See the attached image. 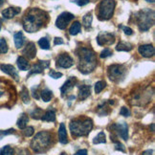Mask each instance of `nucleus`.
<instances>
[{"instance_id":"1","label":"nucleus","mask_w":155,"mask_h":155,"mask_svg":"<svg viewBox=\"0 0 155 155\" xmlns=\"http://www.w3.org/2000/svg\"><path fill=\"white\" fill-rule=\"evenodd\" d=\"M47 19V15L45 12L38 8L30 9L23 17V27L28 33H35L44 25Z\"/></svg>"},{"instance_id":"2","label":"nucleus","mask_w":155,"mask_h":155,"mask_svg":"<svg viewBox=\"0 0 155 155\" xmlns=\"http://www.w3.org/2000/svg\"><path fill=\"white\" fill-rule=\"evenodd\" d=\"M79 57V70L83 74L92 72L97 66V58L91 49L81 48L77 52Z\"/></svg>"},{"instance_id":"3","label":"nucleus","mask_w":155,"mask_h":155,"mask_svg":"<svg viewBox=\"0 0 155 155\" xmlns=\"http://www.w3.org/2000/svg\"><path fill=\"white\" fill-rule=\"evenodd\" d=\"M70 131L76 137L86 136L93 127V122L90 119H80L70 123Z\"/></svg>"},{"instance_id":"4","label":"nucleus","mask_w":155,"mask_h":155,"mask_svg":"<svg viewBox=\"0 0 155 155\" xmlns=\"http://www.w3.org/2000/svg\"><path fill=\"white\" fill-rule=\"evenodd\" d=\"M51 144V135L47 131H40L34 137L31 142L32 150L38 153H42L49 148Z\"/></svg>"},{"instance_id":"5","label":"nucleus","mask_w":155,"mask_h":155,"mask_svg":"<svg viewBox=\"0 0 155 155\" xmlns=\"http://www.w3.org/2000/svg\"><path fill=\"white\" fill-rule=\"evenodd\" d=\"M138 21V26L141 31H147L154 24V11L152 10H143L136 15Z\"/></svg>"},{"instance_id":"6","label":"nucleus","mask_w":155,"mask_h":155,"mask_svg":"<svg viewBox=\"0 0 155 155\" xmlns=\"http://www.w3.org/2000/svg\"><path fill=\"white\" fill-rule=\"evenodd\" d=\"M114 0H102L98 6V17L100 20L110 19L115 9Z\"/></svg>"},{"instance_id":"7","label":"nucleus","mask_w":155,"mask_h":155,"mask_svg":"<svg viewBox=\"0 0 155 155\" xmlns=\"http://www.w3.org/2000/svg\"><path fill=\"white\" fill-rule=\"evenodd\" d=\"M127 74L126 67L122 64H113L108 67V77L113 81H122Z\"/></svg>"},{"instance_id":"8","label":"nucleus","mask_w":155,"mask_h":155,"mask_svg":"<svg viewBox=\"0 0 155 155\" xmlns=\"http://www.w3.org/2000/svg\"><path fill=\"white\" fill-rule=\"evenodd\" d=\"M74 17H75L74 15L68 13V12H64V13L58 15V17L57 18V21H56V25L58 29L64 30L68 26L69 23L74 19Z\"/></svg>"},{"instance_id":"9","label":"nucleus","mask_w":155,"mask_h":155,"mask_svg":"<svg viewBox=\"0 0 155 155\" xmlns=\"http://www.w3.org/2000/svg\"><path fill=\"white\" fill-rule=\"evenodd\" d=\"M74 61H73V58H71L68 54H61L58 56V59H57V67L59 68H69L73 65Z\"/></svg>"},{"instance_id":"10","label":"nucleus","mask_w":155,"mask_h":155,"mask_svg":"<svg viewBox=\"0 0 155 155\" xmlns=\"http://www.w3.org/2000/svg\"><path fill=\"white\" fill-rule=\"evenodd\" d=\"M97 42L100 46L103 45H111L115 42V37L110 33L103 32L99 34L97 37Z\"/></svg>"},{"instance_id":"11","label":"nucleus","mask_w":155,"mask_h":155,"mask_svg":"<svg viewBox=\"0 0 155 155\" xmlns=\"http://www.w3.org/2000/svg\"><path fill=\"white\" fill-rule=\"evenodd\" d=\"M50 65V62L48 61H39L38 63L33 65V67L30 70V72L27 77H30L34 74H40L42 73L45 68H48Z\"/></svg>"},{"instance_id":"12","label":"nucleus","mask_w":155,"mask_h":155,"mask_svg":"<svg viewBox=\"0 0 155 155\" xmlns=\"http://www.w3.org/2000/svg\"><path fill=\"white\" fill-rule=\"evenodd\" d=\"M114 128L118 131L119 135L122 137V139H124V141H127L128 139V127L127 123H119L116 124L114 126Z\"/></svg>"},{"instance_id":"13","label":"nucleus","mask_w":155,"mask_h":155,"mask_svg":"<svg viewBox=\"0 0 155 155\" xmlns=\"http://www.w3.org/2000/svg\"><path fill=\"white\" fill-rule=\"evenodd\" d=\"M139 53L143 57L145 58H150L154 55L155 53V49L153 45L151 44H145V45H141L138 49Z\"/></svg>"},{"instance_id":"14","label":"nucleus","mask_w":155,"mask_h":155,"mask_svg":"<svg viewBox=\"0 0 155 155\" xmlns=\"http://www.w3.org/2000/svg\"><path fill=\"white\" fill-rule=\"evenodd\" d=\"M0 69H1L4 73L10 75L11 77H13L15 81H18V74H17L15 68L11 64H0Z\"/></svg>"},{"instance_id":"15","label":"nucleus","mask_w":155,"mask_h":155,"mask_svg":"<svg viewBox=\"0 0 155 155\" xmlns=\"http://www.w3.org/2000/svg\"><path fill=\"white\" fill-rule=\"evenodd\" d=\"M23 55H25L28 58L33 59L35 58V54H37V48L34 42H29L23 49Z\"/></svg>"},{"instance_id":"16","label":"nucleus","mask_w":155,"mask_h":155,"mask_svg":"<svg viewBox=\"0 0 155 155\" xmlns=\"http://www.w3.org/2000/svg\"><path fill=\"white\" fill-rule=\"evenodd\" d=\"M20 11H21V9L18 7H9L2 12V15L4 18L10 19V18H13L15 15H18L20 13Z\"/></svg>"},{"instance_id":"17","label":"nucleus","mask_w":155,"mask_h":155,"mask_svg":"<svg viewBox=\"0 0 155 155\" xmlns=\"http://www.w3.org/2000/svg\"><path fill=\"white\" fill-rule=\"evenodd\" d=\"M76 82H77V80H76V78L75 77H71L69 78V79L64 82V84L62 85V87L61 88V95L63 96V95L65 93H67L69 90H71L76 84Z\"/></svg>"},{"instance_id":"18","label":"nucleus","mask_w":155,"mask_h":155,"mask_svg":"<svg viewBox=\"0 0 155 155\" xmlns=\"http://www.w3.org/2000/svg\"><path fill=\"white\" fill-rule=\"evenodd\" d=\"M91 94V86L90 85H81L80 87L79 92V99L81 101H83L87 99Z\"/></svg>"},{"instance_id":"19","label":"nucleus","mask_w":155,"mask_h":155,"mask_svg":"<svg viewBox=\"0 0 155 155\" xmlns=\"http://www.w3.org/2000/svg\"><path fill=\"white\" fill-rule=\"evenodd\" d=\"M58 137H59V142H61V144L65 145V144H67V143H68L66 127H65L64 124H61V126H59V128H58Z\"/></svg>"},{"instance_id":"20","label":"nucleus","mask_w":155,"mask_h":155,"mask_svg":"<svg viewBox=\"0 0 155 155\" xmlns=\"http://www.w3.org/2000/svg\"><path fill=\"white\" fill-rule=\"evenodd\" d=\"M14 38H15V47L17 49L21 48L24 44V40H25V38L24 35H23L22 32H17L14 35Z\"/></svg>"},{"instance_id":"21","label":"nucleus","mask_w":155,"mask_h":155,"mask_svg":"<svg viewBox=\"0 0 155 155\" xmlns=\"http://www.w3.org/2000/svg\"><path fill=\"white\" fill-rule=\"evenodd\" d=\"M16 63H17L18 68L22 71H26L29 69V62L24 57H19L18 58H17Z\"/></svg>"},{"instance_id":"22","label":"nucleus","mask_w":155,"mask_h":155,"mask_svg":"<svg viewBox=\"0 0 155 155\" xmlns=\"http://www.w3.org/2000/svg\"><path fill=\"white\" fill-rule=\"evenodd\" d=\"M41 120L42 121H45V122H55L56 121V113L54 110H48L46 111L42 118H41Z\"/></svg>"},{"instance_id":"23","label":"nucleus","mask_w":155,"mask_h":155,"mask_svg":"<svg viewBox=\"0 0 155 155\" xmlns=\"http://www.w3.org/2000/svg\"><path fill=\"white\" fill-rule=\"evenodd\" d=\"M132 45L128 42H124V41H121L119 42L118 45L116 46V50L117 51H124V52H129L132 50Z\"/></svg>"},{"instance_id":"24","label":"nucleus","mask_w":155,"mask_h":155,"mask_svg":"<svg viewBox=\"0 0 155 155\" xmlns=\"http://www.w3.org/2000/svg\"><path fill=\"white\" fill-rule=\"evenodd\" d=\"M28 122H29L28 115L25 114V113H23V114L20 116V118L18 119V121H17V127H18L20 129H24L27 126Z\"/></svg>"},{"instance_id":"25","label":"nucleus","mask_w":155,"mask_h":155,"mask_svg":"<svg viewBox=\"0 0 155 155\" xmlns=\"http://www.w3.org/2000/svg\"><path fill=\"white\" fill-rule=\"evenodd\" d=\"M81 24L79 21H76V22L73 23L72 26L70 27V29H69V34L71 35H78V34L81 32Z\"/></svg>"},{"instance_id":"26","label":"nucleus","mask_w":155,"mask_h":155,"mask_svg":"<svg viewBox=\"0 0 155 155\" xmlns=\"http://www.w3.org/2000/svg\"><path fill=\"white\" fill-rule=\"evenodd\" d=\"M92 20H93V17H92V14L91 13H87L84 16L82 17V24L86 29L90 28L91 24H92Z\"/></svg>"},{"instance_id":"27","label":"nucleus","mask_w":155,"mask_h":155,"mask_svg":"<svg viewBox=\"0 0 155 155\" xmlns=\"http://www.w3.org/2000/svg\"><path fill=\"white\" fill-rule=\"evenodd\" d=\"M40 97L45 103H48V102H50L53 97V93H52V91L49 90V89H44V90L40 92Z\"/></svg>"},{"instance_id":"28","label":"nucleus","mask_w":155,"mask_h":155,"mask_svg":"<svg viewBox=\"0 0 155 155\" xmlns=\"http://www.w3.org/2000/svg\"><path fill=\"white\" fill-rule=\"evenodd\" d=\"M106 140H105V134L104 132H103V131H101V132L95 137L94 140H93V144L97 145V144H104V143H105Z\"/></svg>"},{"instance_id":"29","label":"nucleus","mask_w":155,"mask_h":155,"mask_svg":"<svg viewBox=\"0 0 155 155\" xmlns=\"http://www.w3.org/2000/svg\"><path fill=\"white\" fill-rule=\"evenodd\" d=\"M20 97L22 102L24 104H29L30 103V97H29V92L27 90L26 87H23L22 88V91L20 92Z\"/></svg>"},{"instance_id":"30","label":"nucleus","mask_w":155,"mask_h":155,"mask_svg":"<svg viewBox=\"0 0 155 155\" xmlns=\"http://www.w3.org/2000/svg\"><path fill=\"white\" fill-rule=\"evenodd\" d=\"M38 45H39L42 49H44V50H49V49H50V43H49V40L47 39L46 38H40V39H39V41H38Z\"/></svg>"},{"instance_id":"31","label":"nucleus","mask_w":155,"mask_h":155,"mask_svg":"<svg viewBox=\"0 0 155 155\" xmlns=\"http://www.w3.org/2000/svg\"><path fill=\"white\" fill-rule=\"evenodd\" d=\"M106 86V83H105V81H98L96 84H95V92H96L97 94H99V93H101L103 91V89Z\"/></svg>"},{"instance_id":"32","label":"nucleus","mask_w":155,"mask_h":155,"mask_svg":"<svg viewBox=\"0 0 155 155\" xmlns=\"http://www.w3.org/2000/svg\"><path fill=\"white\" fill-rule=\"evenodd\" d=\"M31 116L34 119H37V120H38V119L42 118V116H43V111L41 110L40 108H35V110L31 113Z\"/></svg>"},{"instance_id":"33","label":"nucleus","mask_w":155,"mask_h":155,"mask_svg":"<svg viewBox=\"0 0 155 155\" xmlns=\"http://www.w3.org/2000/svg\"><path fill=\"white\" fill-rule=\"evenodd\" d=\"M0 155H14V150L10 146H5L0 150Z\"/></svg>"},{"instance_id":"34","label":"nucleus","mask_w":155,"mask_h":155,"mask_svg":"<svg viewBox=\"0 0 155 155\" xmlns=\"http://www.w3.org/2000/svg\"><path fill=\"white\" fill-rule=\"evenodd\" d=\"M8 52V45L5 38H0V53L5 54Z\"/></svg>"},{"instance_id":"35","label":"nucleus","mask_w":155,"mask_h":155,"mask_svg":"<svg viewBox=\"0 0 155 155\" xmlns=\"http://www.w3.org/2000/svg\"><path fill=\"white\" fill-rule=\"evenodd\" d=\"M112 55H113L112 51H111L109 48H105L104 50H103V51H102V53H101L100 57L102 58H105L110 57V56H112Z\"/></svg>"},{"instance_id":"36","label":"nucleus","mask_w":155,"mask_h":155,"mask_svg":"<svg viewBox=\"0 0 155 155\" xmlns=\"http://www.w3.org/2000/svg\"><path fill=\"white\" fill-rule=\"evenodd\" d=\"M34 134V127H25L23 129V135L26 136V137H31Z\"/></svg>"},{"instance_id":"37","label":"nucleus","mask_w":155,"mask_h":155,"mask_svg":"<svg viewBox=\"0 0 155 155\" xmlns=\"http://www.w3.org/2000/svg\"><path fill=\"white\" fill-rule=\"evenodd\" d=\"M13 133H15V129L14 128H11V129H8V130H0V139H1L2 137L6 136V135L13 134Z\"/></svg>"},{"instance_id":"38","label":"nucleus","mask_w":155,"mask_h":155,"mask_svg":"<svg viewBox=\"0 0 155 155\" xmlns=\"http://www.w3.org/2000/svg\"><path fill=\"white\" fill-rule=\"evenodd\" d=\"M49 76L51 78H53V79H59V78L62 77V74L59 73V72H56L55 70H51L50 73H49Z\"/></svg>"},{"instance_id":"39","label":"nucleus","mask_w":155,"mask_h":155,"mask_svg":"<svg viewBox=\"0 0 155 155\" xmlns=\"http://www.w3.org/2000/svg\"><path fill=\"white\" fill-rule=\"evenodd\" d=\"M120 114L122 116H124V117H129L130 116V111L127 108V107H122L121 110H120Z\"/></svg>"},{"instance_id":"40","label":"nucleus","mask_w":155,"mask_h":155,"mask_svg":"<svg viewBox=\"0 0 155 155\" xmlns=\"http://www.w3.org/2000/svg\"><path fill=\"white\" fill-rule=\"evenodd\" d=\"M115 150H121L122 152H124V151H126V148H124V147L121 144L120 142H115Z\"/></svg>"},{"instance_id":"41","label":"nucleus","mask_w":155,"mask_h":155,"mask_svg":"<svg viewBox=\"0 0 155 155\" xmlns=\"http://www.w3.org/2000/svg\"><path fill=\"white\" fill-rule=\"evenodd\" d=\"M72 2H75L77 5H79V6H84V5H87L89 2H90V0H73Z\"/></svg>"},{"instance_id":"42","label":"nucleus","mask_w":155,"mask_h":155,"mask_svg":"<svg viewBox=\"0 0 155 155\" xmlns=\"http://www.w3.org/2000/svg\"><path fill=\"white\" fill-rule=\"evenodd\" d=\"M123 29H124V34L127 35H131L133 34L132 29L129 28V27H124Z\"/></svg>"},{"instance_id":"43","label":"nucleus","mask_w":155,"mask_h":155,"mask_svg":"<svg viewBox=\"0 0 155 155\" xmlns=\"http://www.w3.org/2000/svg\"><path fill=\"white\" fill-rule=\"evenodd\" d=\"M54 44L55 45H59V44H63V40L61 38H56L54 39Z\"/></svg>"},{"instance_id":"44","label":"nucleus","mask_w":155,"mask_h":155,"mask_svg":"<svg viewBox=\"0 0 155 155\" xmlns=\"http://www.w3.org/2000/svg\"><path fill=\"white\" fill-rule=\"evenodd\" d=\"M38 86L35 87V91L34 90V89H32V92H33V97L35 98V99H39V96H38Z\"/></svg>"},{"instance_id":"45","label":"nucleus","mask_w":155,"mask_h":155,"mask_svg":"<svg viewBox=\"0 0 155 155\" xmlns=\"http://www.w3.org/2000/svg\"><path fill=\"white\" fill-rule=\"evenodd\" d=\"M74 155H87V150H81L77 151Z\"/></svg>"},{"instance_id":"46","label":"nucleus","mask_w":155,"mask_h":155,"mask_svg":"<svg viewBox=\"0 0 155 155\" xmlns=\"http://www.w3.org/2000/svg\"><path fill=\"white\" fill-rule=\"evenodd\" d=\"M18 155H29V151L27 150H19Z\"/></svg>"},{"instance_id":"47","label":"nucleus","mask_w":155,"mask_h":155,"mask_svg":"<svg viewBox=\"0 0 155 155\" xmlns=\"http://www.w3.org/2000/svg\"><path fill=\"white\" fill-rule=\"evenodd\" d=\"M153 153V150H146L142 153V155H152Z\"/></svg>"},{"instance_id":"48","label":"nucleus","mask_w":155,"mask_h":155,"mask_svg":"<svg viewBox=\"0 0 155 155\" xmlns=\"http://www.w3.org/2000/svg\"><path fill=\"white\" fill-rule=\"evenodd\" d=\"M4 1H5V0H0V7H1V6L4 4Z\"/></svg>"},{"instance_id":"49","label":"nucleus","mask_w":155,"mask_h":155,"mask_svg":"<svg viewBox=\"0 0 155 155\" xmlns=\"http://www.w3.org/2000/svg\"><path fill=\"white\" fill-rule=\"evenodd\" d=\"M146 1L150 2V3H154V1H155V0H146Z\"/></svg>"},{"instance_id":"50","label":"nucleus","mask_w":155,"mask_h":155,"mask_svg":"<svg viewBox=\"0 0 155 155\" xmlns=\"http://www.w3.org/2000/svg\"><path fill=\"white\" fill-rule=\"evenodd\" d=\"M151 130H152V131H154V124H151Z\"/></svg>"},{"instance_id":"51","label":"nucleus","mask_w":155,"mask_h":155,"mask_svg":"<svg viewBox=\"0 0 155 155\" xmlns=\"http://www.w3.org/2000/svg\"><path fill=\"white\" fill-rule=\"evenodd\" d=\"M1 26H2V21L0 19V30H1Z\"/></svg>"},{"instance_id":"52","label":"nucleus","mask_w":155,"mask_h":155,"mask_svg":"<svg viewBox=\"0 0 155 155\" xmlns=\"http://www.w3.org/2000/svg\"><path fill=\"white\" fill-rule=\"evenodd\" d=\"M61 155H66V154H65V153H61Z\"/></svg>"}]
</instances>
